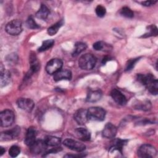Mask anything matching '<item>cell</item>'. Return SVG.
I'll return each instance as SVG.
<instances>
[{"label":"cell","instance_id":"1","mask_svg":"<svg viewBox=\"0 0 158 158\" xmlns=\"http://www.w3.org/2000/svg\"><path fill=\"white\" fill-rule=\"evenodd\" d=\"M137 80L144 85L149 93L152 94L156 95L158 93V81L157 80L151 73L146 75L138 74L136 76Z\"/></svg>","mask_w":158,"mask_h":158},{"label":"cell","instance_id":"2","mask_svg":"<svg viewBox=\"0 0 158 158\" xmlns=\"http://www.w3.org/2000/svg\"><path fill=\"white\" fill-rule=\"evenodd\" d=\"M96 64V58L90 53H86L82 55L78 60V65L83 70H91L95 67Z\"/></svg>","mask_w":158,"mask_h":158},{"label":"cell","instance_id":"3","mask_svg":"<svg viewBox=\"0 0 158 158\" xmlns=\"http://www.w3.org/2000/svg\"><path fill=\"white\" fill-rule=\"evenodd\" d=\"M89 120L102 121L105 118L106 111L101 107H91L87 109Z\"/></svg>","mask_w":158,"mask_h":158},{"label":"cell","instance_id":"4","mask_svg":"<svg viewBox=\"0 0 158 158\" xmlns=\"http://www.w3.org/2000/svg\"><path fill=\"white\" fill-rule=\"evenodd\" d=\"M157 155L156 149L149 144H144L138 149V156L142 158H152Z\"/></svg>","mask_w":158,"mask_h":158},{"label":"cell","instance_id":"5","mask_svg":"<svg viewBox=\"0 0 158 158\" xmlns=\"http://www.w3.org/2000/svg\"><path fill=\"white\" fill-rule=\"evenodd\" d=\"M5 30L10 35H18L22 31V22L18 19L12 20L6 24Z\"/></svg>","mask_w":158,"mask_h":158},{"label":"cell","instance_id":"6","mask_svg":"<svg viewBox=\"0 0 158 158\" xmlns=\"http://www.w3.org/2000/svg\"><path fill=\"white\" fill-rule=\"evenodd\" d=\"M15 115L14 112L9 109L2 111L0 114L1 126L2 127H8L14 122Z\"/></svg>","mask_w":158,"mask_h":158},{"label":"cell","instance_id":"7","mask_svg":"<svg viewBox=\"0 0 158 158\" xmlns=\"http://www.w3.org/2000/svg\"><path fill=\"white\" fill-rule=\"evenodd\" d=\"M62 61L58 58L51 59L46 65V71L48 74L53 75L60 70L62 67Z\"/></svg>","mask_w":158,"mask_h":158},{"label":"cell","instance_id":"8","mask_svg":"<svg viewBox=\"0 0 158 158\" xmlns=\"http://www.w3.org/2000/svg\"><path fill=\"white\" fill-rule=\"evenodd\" d=\"M20 132V128L15 127L10 130L2 131L1 133V141H9L17 138Z\"/></svg>","mask_w":158,"mask_h":158},{"label":"cell","instance_id":"9","mask_svg":"<svg viewBox=\"0 0 158 158\" xmlns=\"http://www.w3.org/2000/svg\"><path fill=\"white\" fill-rule=\"evenodd\" d=\"M17 105L21 109L30 112L34 108L35 103L31 99L20 98L17 99Z\"/></svg>","mask_w":158,"mask_h":158},{"label":"cell","instance_id":"10","mask_svg":"<svg viewBox=\"0 0 158 158\" xmlns=\"http://www.w3.org/2000/svg\"><path fill=\"white\" fill-rule=\"evenodd\" d=\"M63 144L69 148V149L76 151L78 152H81L85 149V145L81 143H80L78 141H77L72 139H65L63 141Z\"/></svg>","mask_w":158,"mask_h":158},{"label":"cell","instance_id":"11","mask_svg":"<svg viewBox=\"0 0 158 158\" xmlns=\"http://www.w3.org/2000/svg\"><path fill=\"white\" fill-rule=\"evenodd\" d=\"M73 118L76 122L79 125L85 124L88 119L87 110L81 108L78 109L73 115Z\"/></svg>","mask_w":158,"mask_h":158},{"label":"cell","instance_id":"12","mask_svg":"<svg viewBox=\"0 0 158 158\" xmlns=\"http://www.w3.org/2000/svg\"><path fill=\"white\" fill-rule=\"evenodd\" d=\"M47 144H46L44 140H36L33 144H32L30 146V151L32 153L35 154H39L40 153L43 152L46 148H47Z\"/></svg>","mask_w":158,"mask_h":158},{"label":"cell","instance_id":"13","mask_svg":"<svg viewBox=\"0 0 158 158\" xmlns=\"http://www.w3.org/2000/svg\"><path fill=\"white\" fill-rule=\"evenodd\" d=\"M110 96L113 100L119 105L124 106L127 102V99L126 97L120 90L117 89H113L110 92Z\"/></svg>","mask_w":158,"mask_h":158},{"label":"cell","instance_id":"14","mask_svg":"<svg viewBox=\"0 0 158 158\" xmlns=\"http://www.w3.org/2000/svg\"><path fill=\"white\" fill-rule=\"evenodd\" d=\"M117 131V127L114 125H113L111 123H107L104 126V128L102 131V134L104 137L111 139L114 138L115 136Z\"/></svg>","mask_w":158,"mask_h":158},{"label":"cell","instance_id":"15","mask_svg":"<svg viewBox=\"0 0 158 158\" xmlns=\"http://www.w3.org/2000/svg\"><path fill=\"white\" fill-rule=\"evenodd\" d=\"M36 128L33 127H29L26 133V135L24 140L25 143L30 147L36 141Z\"/></svg>","mask_w":158,"mask_h":158},{"label":"cell","instance_id":"16","mask_svg":"<svg viewBox=\"0 0 158 158\" xmlns=\"http://www.w3.org/2000/svg\"><path fill=\"white\" fill-rule=\"evenodd\" d=\"M102 91L100 89H91L88 90L86 96V101L89 102H95L101 99L102 98Z\"/></svg>","mask_w":158,"mask_h":158},{"label":"cell","instance_id":"17","mask_svg":"<svg viewBox=\"0 0 158 158\" xmlns=\"http://www.w3.org/2000/svg\"><path fill=\"white\" fill-rule=\"evenodd\" d=\"M53 78L56 81L62 80H70L72 78V72L68 69H60L54 74Z\"/></svg>","mask_w":158,"mask_h":158},{"label":"cell","instance_id":"18","mask_svg":"<svg viewBox=\"0 0 158 158\" xmlns=\"http://www.w3.org/2000/svg\"><path fill=\"white\" fill-rule=\"evenodd\" d=\"M29 62L30 65V72L31 73L37 72L40 69V63L36 56L33 52H31L29 57Z\"/></svg>","mask_w":158,"mask_h":158},{"label":"cell","instance_id":"19","mask_svg":"<svg viewBox=\"0 0 158 158\" xmlns=\"http://www.w3.org/2000/svg\"><path fill=\"white\" fill-rule=\"evenodd\" d=\"M10 81V74L9 71L5 70L2 65L1 68V77H0V85L1 87H4L7 85Z\"/></svg>","mask_w":158,"mask_h":158},{"label":"cell","instance_id":"20","mask_svg":"<svg viewBox=\"0 0 158 158\" xmlns=\"http://www.w3.org/2000/svg\"><path fill=\"white\" fill-rule=\"evenodd\" d=\"M75 133L77 137L82 141H89L91 138L90 132L85 128H78L75 130Z\"/></svg>","mask_w":158,"mask_h":158},{"label":"cell","instance_id":"21","mask_svg":"<svg viewBox=\"0 0 158 158\" xmlns=\"http://www.w3.org/2000/svg\"><path fill=\"white\" fill-rule=\"evenodd\" d=\"M49 13H50V11L49 10V9L47 7V6L46 5L42 4L41 5L40 8L36 13L35 16L38 19L45 20L48 17Z\"/></svg>","mask_w":158,"mask_h":158},{"label":"cell","instance_id":"22","mask_svg":"<svg viewBox=\"0 0 158 158\" xmlns=\"http://www.w3.org/2000/svg\"><path fill=\"white\" fill-rule=\"evenodd\" d=\"M127 140H123L121 139H117L114 142L113 145L110 148V151L113 152L114 151H117L120 153H122V148L127 143Z\"/></svg>","mask_w":158,"mask_h":158},{"label":"cell","instance_id":"23","mask_svg":"<svg viewBox=\"0 0 158 158\" xmlns=\"http://www.w3.org/2000/svg\"><path fill=\"white\" fill-rule=\"evenodd\" d=\"M44 141L47 146H58L60 142H61V139L60 138L54 136H46L44 138Z\"/></svg>","mask_w":158,"mask_h":158},{"label":"cell","instance_id":"24","mask_svg":"<svg viewBox=\"0 0 158 158\" xmlns=\"http://www.w3.org/2000/svg\"><path fill=\"white\" fill-rule=\"evenodd\" d=\"M64 24V20H61L59 22H57V23L53 24L52 25H51L50 27H49L48 28V33L51 35L52 36L55 34H56L59 30V29Z\"/></svg>","mask_w":158,"mask_h":158},{"label":"cell","instance_id":"25","mask_svg":"<svg viewBox=\"0 0 158 158\" xmlns=\"http://www.w3.org/2000/svg\"><path fill=\"white\" fill-rule=\"evenodd\" d=\"M87 48V46L85 43L82 42H77L75 44V49L72 53L73 56H77L81 52L85 51Z\"/></svg>","mask_w":158,"mask_h":158},{"label":"cell","instance_id":"26","mask_svg":"<svg viewBox=\"0 0 158 158\" xmlns=\"http://www.w3.org/2000/svg\"><path fill=\"white\" fill-rule=\"evenodd\" d=\"M135 107L136 109H139L142 110H148L151 107V104L149 101H138L135 106Z\"/></svg>","mask_w":158,"mask_h":158},{"label":"cell","instance_id":"27","mask_svg":"<svg viewBox=\"0 0 158 158\" xmlns=\"http://www.w3.org/2000/svg\"><path fill=\"white\" fill-rule=\"evenodd\" d=\"M157 28L154 25H151L148 27L147 31L141 36L143 38H147L152 36H157Z\"/></svg>","mask_w":158,"mask_h":158},{"label":"cell","instance_id":"28","mask_svg":"<svg viewBox=\"0 0 158 158\" xmlns=\"http://www.w3.org/2000/svg\"><path fill=\"white\" fill-rule=\"evenodd\" d=\"M54 43V41L52 39L45 40L43 42L41 46L38 48L39 52H43L44 51H46L51 48Z\"/></svg>","mask_w":158,"mask_h":158},{"label":"cell","instance_id":"29","mask_svg":"<svg viewBox=\"0 0 158 158\" xmlns=\"http://www.w3.org/2000/svg\"><path fill=\"white\" fill-rule=\"evenodd\" d=\"M120 14L127 18H133L134 16V13L131 10V9H130L128 7H123L120 9Z\"/></svg>","mask_w":158,"mask_h":158},{"label":"cell","instance_id":"30","mask_svg":"<svg viewBox=\"0 0 158 158\" xmlns=\"http://www.w3.org/2000/svg\"><path fill=\"white\" fill-rule=\"evenodd\" d=\"M26 26L27 28L30 29H37L40 28V26L38 23L35 21L32 17H30L26 21Z\"/></svg>","mask_w":158,"mask_h":158},{"label":"cell","instance_id":"31","mask_svg":"<svg viewBox=\"0 0 158 158\" xmlns=\"http://www.w3.org/2000/svg\"><path fill=\"white\" fill-rule=\"evenodd\" d=\"M20 152V149L19 146L14 145L12 146L9 150V154L12 157H17Z\"/></svg>","mask_w":158,"mask_h":158},{"label":"cell","instance_id":"32","mask_svg":"<svg viewBox=\"0 0 158 158\" xmlns=\"http://www.w3.org/2000/svg\"><path fill=\"white\" fill-rule=\"evenodd\" d=\"M139 58H136V59H131L129 60L126 64L125 71L131 70L135 67V64L138 62V60H139Z\"/></svg>","mask_w":158,"mask_h":158},{"label":"cell","instance_id":"33","mask_svg":"<svg viewBox=\"0 0 158 158\" xmlns=\"http://www.w3.org/2000/svg\"><path fill=\"white\" fill-rule=\"evenodd\" d=\"M95 12H96V15L98 17H103L105 15V14H106V8L104 6H102L101 5H98L96 7Z\"/></svg>","mask_w":158,"mask_h":158},{"label":"cell","instance_id":"34","mask_svg":"<svg viewBox=\"0 0 158 158\" xmlns=\"http://www.w3.org/2000/svg\"><path fill=\"white\" fill-rule=\"evenodd\" d=\"M104 44L102 41H97L93 44V47L96 51H100L104 48Z\"/></svg>","mask_w":158,"mask_h":158},{"label":"cell","instance_id":"35","mask_svg":"<svg viewBox=\"0 0 158 158\" xmlns=\"http://www.w3.org/2000/svg\"><path fill=\"white\" fill-rule=\"evenodd\" d=\"M62 150L61 148H59V147H57V148H53L52 149H51L50 151H48L46 152L45 154L43 155V156H46L47 154H51V153H56L57 152H59Z\"/></svg>","mask_w":158,"mask_h":158},{"label":"cell","instance_id":"36","mask_svg":"<svg viewBox=\"0 0 158 158\" xmlns=\"http://www.w3.org/2000/svg\"><path fill=\"white\" fill-rule=\"evenodd\" d=\"M156 2H157V1H143L141 3L144 6H150L154 4Z\"/></svg>","mask_w":158,"mask_h":158},{"label":"cell","instance_id":"37","mask_svg":"<svg viewBox=\"0 0 158 158\" xmlns=\"http://www.w3.org/2000/svg\"><path fill=\"white\" fill-rule=\"evenodd\" d=\"M5 151H6L5 149L2 147H1L0 148V156H2L5 152Z\"/></svg>","mask_w":158,"mask_h":158}]
</instances>
